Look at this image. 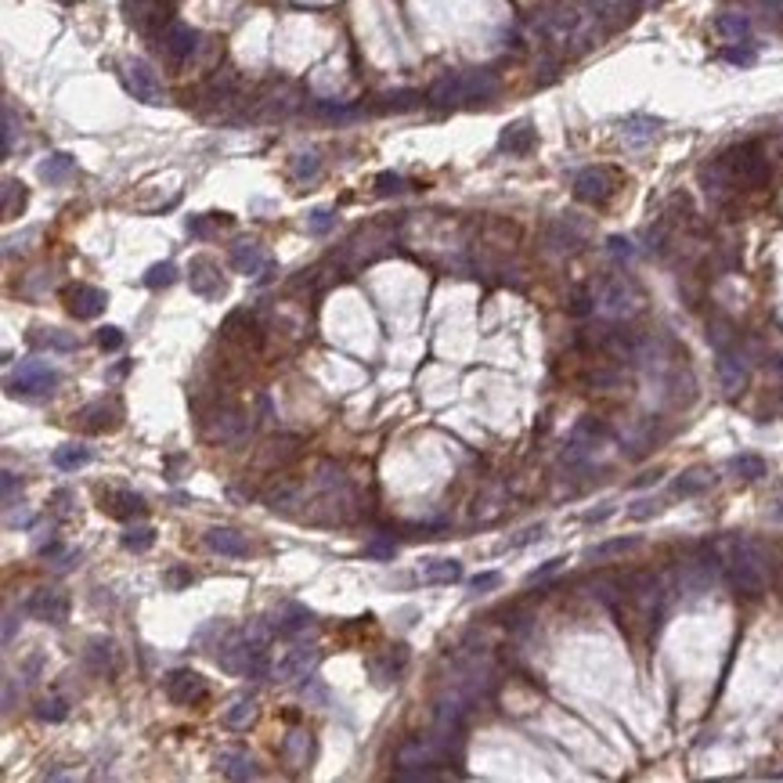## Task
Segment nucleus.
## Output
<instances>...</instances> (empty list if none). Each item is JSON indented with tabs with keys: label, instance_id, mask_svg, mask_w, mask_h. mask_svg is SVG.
<instances>
[{
	"label": "nucleus",
	"instance_id": "f257e3e1",
	"mask_svg": "<svg viewBox=\"0 0 783 783\" xmlns=\"http://www.w3.org/2000/svg\"><path fill=\"white\" fill-rule=\"evenodd\" d=\"M719 563L730 577V585L744 596H762L765 585H769V574H772V560H769V549L755 538H722L719 542Z\"/></svg>",
	"mask_w": 783,
	"mask_h": 783
},
{
	"label": "nucleus",
	"instance_id": "7c9ffc66",
	"mask_svg": "<svg viewBox=\"0 0 783 783\" xmlns=\"http://www.w3.org/2000/svg\"><path fill=\"white\" fill-rule=\"evenodd\" d=\"M661 119H654V116H628L625 123H621V134L632 141V145H642V141H650V138H658L661 134Z\"/></svg>",
	"mask_w": 783,
	"mask_h": 783
},
{
	"label": "nucleus",
	"instance_id": "5701e85b",
	"mask_svg": "<svg viewBox=\"0 0 783 783\" xmlns=\"http://www.w3.org/2000/svg\"><path fill=\"white\" fill-rule=\"evenodd\" d=\"M29 343L36 351H54V354H73L80 347V340L73 333L54 329V325H36V329H29Z\"/></svg>",
	"mask_w": 783,
	"mask_h": 783
},
{
	"label": "nucleus",
	"instance_id": "9b49d317",
	"mask_svg": "<svg viewBox=\"0 0 783 783\" xmlns=\"http://www.w3.org/2000/svg\"><path fill=\"white\" fill-rule=\"evenodd\" d=\"M123 423V408L116 401H91L73 412V426L84 433H109Z\"/></svg>",
	"mask_w": 783,
	"mask_h": 783
},
{
	"label": "nucleus",
	"instance_id": "dca6fc26",
	"mask_svg": "<svg viewBox=\"0 0 783 783\" xmlns=\"http://www.w3.org/2000/svg\"><path fill=\"white\" fill-rule=\"evenodd\" d=\"M203 433L206 440H221V444H235L242 433H246V419L238 408H214L206 419H203Z\"/></svg>",
	"mask_w": 783,
	"mask_h": 783
},
{
	"label": "nucleus",
	"instance_id": "ddd939ff",
	"mask_svg": "<svg viewBox=\"0 0 783 783\" xmlns=\"http://www.w3.org/2000/svg\"><path fill=\"white\" fill-rule=\"evenodd\" d=\"M126 87H130V94H134L138 101H145V105H163V84L152 73V65L141 61V58H134L126 65Z\"/></svg>",
	"mask_w": 783,
	"mask_h": 783
},
{
	"label": "nucleus",
	"instance_id": "e2e57ef3",
	"mask_svg": "<svg viewBox=\"0 0 783 783\" xmlns=\"http://www.w3.org/2000/svg\"><path fill=\"white\" fill-rule=\"evenodd\" d=\"M12 635H15V610L4 614V642H12Z\"/></svg>",
	"mask_w": 783,
	"mask_h": 783
},
{
	"label": "nucleus",
	"instance_id": "864d4df0",
	"mask_svg": "<svg viewBox=\"0 0 783 783\" xmlns=\"http://www.w3.org/2000/svg\"><path fill=\"white\" fill-rule=\"evenodd\" d=\"M15 149V112L4 109V156Z\"/></svg>",
	"mask_w": 783,
	"mask_h": 783
},
{
	"label": "nucleus",
	"instance_id": "4c0bfd02",
	"mask_svg": "<svg viewBox=\"0 0 783 783\" xmlns=\"http://www.w3.org/2000/svg\"><path fill=\"white\" fill-rule=\"evenodd\" d=\"M714 29H719L726 40H747V33H751V22L744 19V15H737V12H726V15H719L714 19Z\"/></svg>",
	"mask_w": 783,
	"mask_h": 783
},
{
	"label": "nucleus",
	"instance_id": "b1692460",
	"mask_svg": "<svg viewBox=\"0 0 783 783\" xmlns=\"http://www.w3.org/2000/svg\"><path fill=\"white\" fill-rule=\"evenodd\" d=\"M405 665H408V650L405 646H390L383 654V661H368V672H372V679L379 686H386V682H394L405 672Z\"/></svg>",
	"mask_w": 783,
	"mask_h": 783
},
{
	"label": "nucleus",
	"instance_id": "423d86ee",
	"mask_svg": "<svg viewBox=\"0 0 783 783\" xmlns=\"http://www.w3.org/2000/svg\"><path fill=\"white\" fill-rule=\"evenodd\" d=\"M123 12H126V22L134 26L138 33L152 36V33H159L163 26H170L174 0H126Z\"/></svg>",
	"mask_w": 783,
	"mask_h": 783
},
{
	"label": "nucleus",
	"instance_id": "bb28decb",
	"mask_svg": "<svg viewBox=\"0 0 783 783\" xmlns=\"http://www.w3.org/2000/svg\"><path fill=\"white\" fill-rule=\"evenodd\" d=\"M206 549L221 553V556H246L249 553V542L246 535H238L235 528H214L206 531Z\"/></svg>",
	"mask_w": 783,
	"mask_h": 783
},
{
	"label": "nucleus",
	"instance_id": "0e129e2a",
	"mask_svg": "<svg viewBox=\"0 0 783 783\" xmlns=\"http://www.w3.org/2000/svg\"><path fill=\"white\" fill-rule=\"evenodd\" d=\"M772 513H776V520H779V524H783V502H779V509H772Z\"/></svg>",
	"mask_w": 783,
	"mask_h": 783
},
{
	"label": "nucleus",
	"instance_id": "603ef678",
	"mask_svg": "<svg viewBox=\"0 0 783 783\" xmlns=\"http://www.w3.org/2000/svg\"><path fill=\"white\" fill-rule=\"evenodd\" d=\"M412 105H419V94H390V98H383V109H412Z\"/></svg>",
	"mask_w": 783,
	"mask_h": 783
},
{
	"label": "nucleus",
	"instance_id": "412c9836",
	"mask_svg": "<svg viewBox=\"0 0 783 783\" xmlns=\"http://www.w3.org/2000/svg\"><path fill=\"white\" fill-rule=\"evenodd\" d=\"M195 47H199V33H195L191 26H184V22H170V26L163 29V54H166V58L184 61V58H191Z\"/></svg>",
	"mask_w": 783,
	"mask_h": 783
},
{
	"label": "nucleus",
	"instance_id": "f03ea898",
	"mask_svg": "<svg viewBox=\"0 0 783 783\" xmlns=\"http://www.w3.org/2000/svg\"><path fill=\"white\" fill-rule=\"evenodd\" d=\"M498 94V77L491 69H463V73H448L440 77L426 101L440 105V109H459V105H480L491 101Z\"/></svg>",
	"mask_w": 783,
	"mask_h": 783
},
{
	"label": "nucleus",
	"instance_id": "bf43d9fd",
	"mask_svg": "<svg viewBox=\"0 0 783 783\" xmlns=\"http://www.w3.org/2000/svg\"><path fill=\"white\" fill-rule=\"evenodd\" d=\"M191 581H195V574H188V570H170V585H177V589H181V585H191Z\"/></svg>",
	"mask_w": 783,
	"mask_h": 783
},
{
	"label": "nucleus",
	"instance_id": "680f3d73",
	"mask_svg": "<svg viewBox=\"0 0 783 783\" xmlns=\"http://www.w3.org/2000/svg\"><path fill=\"white\" fill-rule=\"evenodd\" d=\"M560 563H563V560H549V563H545L542 570H535V574H531V581H538V577H545V574H553V570H560Z\"/></svg>",
	"mask_w": 783,
	"mask_h": 783
},
{
	"label": "nucleus",
	"instance_id": "2eb2a0df",
	"mask_svg": "<svg viewBox=\"0 0 783 783\" xmlns=\"http://www.w3.org/2000/svg\"><path fill=\"white\" fill-rule=\"evenodd\" d=\"M206 693H210V686H206V679H203L199 672L181 668V672H170V675H166V697H170L174 704L191 707V704L206 700Z\"/></svg>",
	"mask_w": 783,
	"mask_h": 783
},
{
	"label": "nucleus",
	"instance_id": "0eeeda50",
	"mask_svg": "<svg viewBox=\"0 0 783 783\" xmlns=\"http://www.w3.org/2000/svg\"><path fill=\"white\" fill-rule=\"evenodd\" d=\"M618 188V174L610 166H585L574 177V199L581 203H607Z\"/></svg>",
	"mask_w": 783,
	"mask_h": 783
},
{
	"label": "nucleus",
	"instance_id": "8fccbe9b",
	"mask_svg": "<svg viewBox=\"0 0 783 783\" xmlns=\"http://www.w3.org/2000/svg\"><path fill=\"white\" fill-rule=\"evenodd\" d=\"M661 509H665L661 498H639V502L628 509V516H632V520H646V516H654V513H661Z\"/></svg>",
	"mask_w": 783,
	"mask_h": 783
},
{
	"label": "nucleus",
	"instance_id": "69168bd1",
	"mask_svg": "<svg viewBox=\"0 0 783 783\" xmlns=\"http://www.w3.org/2000/svg\"><path fill=\"white\" fill-rule=\"evenodd\" d=\"M776 368H779V372H783V358H779V361H776Z\"/></svg>",
	"mask_w": 783,
	"mask_h": 783
},
{
	"label": "nucleus",
	"instance_id": "4d7b16f0",
	"mask_svg": "<svg viewBox=\"0 0 783 783\" xmlns=\"http://www.w3.org/2000/svg\"><path fill=\"white\" fill-rule=\"evenodd\" d=\"M498 581H502L498 574H477V577H473L470 585H473V593H484V589H495Z\"/></svg>",
	"mask_w": 783,
	"mask_h": 783
},
{
	"label": "nucleus",
	"instance_id": "c756f323",
	"mask_svg": "<svg viewBox=\"0 0 783 783\" xmlns=\"http://www.w3.org/2000/svg\"><path fill=\"white\" fill-rule=\"evenodd\" d=\"M36 174H40V181H47V184H61V181H69V177L77 174V159H73L69 152H51V156L36 166Z\"/></svg>",
	"mask_w": 783,
	"mask_h": 783
},
{
	"label": "nucleus",
	"instance_id": "13d9d810",
	"mask_svg": "<svg viewBox=\"0 0 783 783\" xmlns=\"http://www.w3.org/2000/svg\"><path fill=\"white\" fill-rule=\"evenodd\" d=\"M542 531H545V528L538 524V528H531V531H524V535H520V538H513L509 545H513V549H520V545H528V542H538V538H542Z\"/></svg>",
	"mask_w": 783,
	"mask_h": 783
},
{
	"label": "nucleus",
	"instance_id": "a878e982",
	"mask_svg": "<svg viewBox=\"0 0 783 783\" xmlns=\"http://www.w3.org/2000/svg\"><path fill=\"white\" fill-rule=\"evenodd\" d=\"M253 719H256V697H249V693L231 697L228 707L221 711V722H224L228 730H249Z\"/></svg>",
	"mask_w": 783,
	"mask_h": 783
},
{
	"label": "nucleus",
	"instance_id": "3c124183",
	"mask_svg": "<svg viewBox=\"0 0 783 783\" xmlns=\"http://www.w3.org/2000/svg\"><path fill=\"white\" fill-rule=\"evenodd\" d=\"M394 553H398V545L386 542V538H375V542L365 545V556H379V560H394Z\"/></svg>",
	"mask_w": 783,
	"mask_h": 783
},
{
	"label": "nucleus",
	"instance_id": "a18cd8bd",
	"mask_svg": "<svg viewBox=\"0 0 783 783\" xmlns=\"http://www.w3.org/2000/svg\"><path fill=\"white\" fill-rule=\"evenodd\" d=\"M318 166H321V163H318L314 152H300V156L293 159V177H296V181H307V177L318 174Z\"/></svg>",
	"mask_w": 783,
	"mask_h": 783
},
{
	"label": "nucleus",
	"instance_id": "c85d7f7f",
	"mask_svg": "<svg viewBox=\"0 0 783 783\" xmlns=\"http://www.w3.org/2000/svg\"><path fill=\"white\" fill-rule=\"evenodd\" d=\"M714 480H719V477H714V470H707V466H693V470H686V473L675 480L672 491H675L679 498H693V495H704L707 488H714Z\"/></svg>",
	"mask_w": 783,
	"mask_h": 783
},
{
	"label": "nucleus",
	"instance_id": "f8f14e48",
	"mask_svg": "<svg viewBox=\"0 0 783 783\" xmlns=\"http://www.w3.org/2000/svg\"><path fill=\"white\" fill-rule=\"evenodd\" d=\"M26 610L36 618V621H44V625H65L69 621V596H65L61 589H36L33 596H29V603H26Z\"/></svg>",
	"mask_w": 783,
	"mask_h": 783
},
{
	"label": "nucleus",
	"instance_id": "f704fd0d",
	"mask_svg": "<svg viewBox=\"0 0 783 783\" xmlns=\"http://www.w3.org/2000/svg\"><path fill=\"white\" fill-rule=\"evenodd\" d=\"M419 577L430 581V585H451V581L463 577V567L455 563V560H430V563L419 570Z\"/></svg>",
	"mask_w": 783,
	"mask_h": 783
},
{
	"label": "nucleus",
	"instance_id": "052dcab7",
	"mask_svg": "<svg viewBox=\"0 0 783 783\" xmlns=\"http://www.w3.org/2000/svg\"><path fill=\"white\" fill-rule=\"evenodd\" d=\"M610 253H618V256H632V246H628L625 238H610Z\"/></svg>",
	"mask_w": 783,
	"mask_h": 783
},
{
	"label": "nucleus",
	"instance_id": "2f4dec72",
	"mask_svg": "<svg viewBox=\"0 0 783 783\" xmlns=\"http://www.w3.org/2000/svg\"><path fill=\"white\" fill-rule=\"evenodd\" d=\"M300 455V440L296 437H275L264 444V451H260V463L264 466H286L289 459H296Z\"/></svg>",
	"mask_w": 783,
	"mask_h": 783
},
{
	"label": "nucleus",
	"instance_id": "72a5a7b5",
	"mask_svg": "<svg viewBox=\"0 0 783 783\" xmlns=\"http://www.w3.org/2000/svg\"><path fill=\"white\" fill-rule=\"evenodd\" d=\"M87 463H91V448H87V444H61V448L54 451V466L65 470V473H77V470H84Z\"/></svg>",
	"mask_w": 783,
	"mask_h": 783
},
{
	"label": "nucleus",
	"instance_id": "a211bd4d",
	"mask_svg": "<svg viewBox=\"0 0 783 783\" xmlns=\"http://www.w3.org/2000/svg\"><path fill=\"white\" fill-rule=\"evenodd\" d=\"M98 502H101V513H109V516H116V520H134V516H145V513H149L145 498L134 495V491H126V488L101 491Z\"/></svg>",
	"mask_w": 783,
	"mask_h": 783
},
{
	"label": "nucleus",
	"instance_id": "e433bc0d",
	"mask_svg": "<svg viewBox=\"0 0 783 783\" xmlns=\"http://www.w3.org/2000/svg\"><path fill=\"white\" fill-rule=\"evenodd\" d=\"M0 195H4V221H15V217L26 210V184L15 181V177H4V188H0Z\"/></svg>",
	"mask_w": 783,
	"mask_h": 783
},
{
	"label": "nucleus",
	"instance_id": "c03bdc74",
	"mask_svg": "<svg viewBox=\"0 0 783 783\" xmlns=\"http://www.w3.org/2000/svg\"><path fill=\"white\" fill-rule=\"evenodd\" d=\"M635 545H639V538H632V535H628V538H610V542H600L589 556H593V560H610V556H618V553H632Z\"/></svg>",
	"mask_w": 783,
	"mask_h": 783
},
{
	"label": "nucleus",
	"instance_id": "c9c22d12",
	"mask_svg": "<svg viewBox=\"0 0 783 783\" xmlns=\"http://www.w3.org/2000/svg\"><path fill=\"white\" fill-rule=\"evenodd\" d=\"M639 4H642V0H589V8H593L600 19H607V22H621V19H628Z\"/></svg>",
	"mask_w": 783,
	"mask_h": 783
},
{
	"label": "nucleus",
	"instance_id": "ea45409f",
	"mask_svg": "<svg viewBox=\"0 0 783 783\" xmlns=\"http://www.w3.org/2000/svg\"><path fill=\"white\" fill-rule=\"evenodd\" d=\"M152 545H156V528H149V524L126 528V535H123V549H130V553H149Z\"/></svg>",
	"mask_w": 783,
	"mask_h": 783
},
{
	"label": "nucleus",
	"instance_id": "4468645a",
	"mask_svg": "<svg viewBox=\"0 0 783 783\" xmlns=\"http://www.w3.org/2000/svg\"><path fill=\"white\" fill-rule=\"evenodd\" d=\"M535 26H538V33H542L545 40L563 44V40L574 36V29H577V15H574L570 8H563V4H545V8L535 15Z\"/></svg>",
	"mask_w": 783,
	"mask_h": 783
},
{
	"label": "nucleus",
	"instance_id": "37998d69",
	"mask_svg": "<svg viewBox=\"0 0 783 783\" xmlns=\"http://www.w3.org/2000/svg\"><path fill=\"white\" fill-rule=\"evenodd\" d=\"M149 289H166V286H174L177 282V268L170 264V260H163V264H152L149 271H145V278H141Z\"/></svg>",
	"mask_w": 783,
	"mask_h": 783
},
{
	"label": "nucleus",
	"instance_id": "9d476101",
	"mask_svg": "<svg viewBox=\"0 0 783 783\" xmlns=\"http://www.w3.org/2000/svg\"><path fill=\"white\" fill-rule=\"evenodd\" d=\"M188 286H191V293H199L203 300H221L228 293V282H224L221 268L214 264L210 256H195L188 264Z\"/></svg>",
	"mask_w": 783,
	"mask_h": 783
},
{
	"label": "nucleus",
	"instance_id": "79ce46f5",
	"mask_svg": "<svg viewBox=\"0 0 783 783\" xmlns=\"http://www.w3.org/2000/svg\"><path fill=\"white\" fill-rule=\"evenodd\" d=\"M36 719L40 722H65L69 719V704H65L61 697H44L36 704Z\"/></svg>",
	"mask_w": 783,
	"mask_h": 783
},
{
	"label": "nucleus",
	"instance_id": "1a4fd4ad",
	"mask_svg": "<svg viewBox=\"0 0 783 783\" xmlns=\"http://www.w3.org/2000/svg\"><path fill=\"white\" fill-rule=\"evenodd\" d=\"M105 307H109V293L98 289V286L77 282V286L65 289V311H69L77 321H94Z\"/></svg>",
	"mask_w": 783,
	"mask_h": 783
},
{
	"label": "nucleus",
	"instance_id": "cd10ccee",
	"mask_svg": "<svg viewBox=\"0 0 783 783\" xmlns=\"http://www.w3.org/2000/svg\"><path fill=\"white\" fill-rule=\"evenodd\" d=\"M217 772L228 779H256V762L246 751H221L217 755Z\"/></svg>",
	"mask_w": 783,
	"mask_h": 783
},
{
	"label": "nucleus",
	"instance_id": "de8ad7c7",
	"mask_svg": "<svg viewBox=\"0 0 783 783\" xmlns=\"http://www.w3.org/2000/svg\"><path fill=\"white\" fill-rule=\"evenodd\" d=\"M333 224H336L333 210H314V214L307 217V231H311V235H325V231H329Z\"/></svg>",
	"mask_w": 783,
	"mask_h": 783
},
{
	"label": "nucleus",
	"instance_id": "20e7f679",
	"mask_svg": "<svg viewBox=\"0 0 783 783\" xmlns=\"http://www.w3.org/2000/svg\"><path fill=\"white\" fill-rule=\"evenodd\" d=\"M318 661H321V654L314 646H303V642H296V646H289L286 654L271 665V682H282V686H289V682H300V679H311L314 675V668H318Z\"/></svg>",
	"mask_w": 783,
	"mask_h": 783
},
{
	"label": "nucleus",
	"instance_id": "5fc2aeb1",
	"mask_svg": "<svg viewBox=\"0 0 783 783\" xmlns=\"http://www.w3.org/2000/svg\"><path fill=\"white\" fill-rule=\"evenodd\" d=\"M15 491H22V480H19L12 470H4V502H8V505L15 502Z\"/></svg>",
	"mask_w": 783,
	"mask_h": 783
},
{
	"label": "nucleus",
	"instance_id": "6e6d98bb",
	"mask_svg": "<svg viewBox=\"0 0 783 783\" xmlns=\"http://www.w3.org/2000/svg\"><path fill=\"white\" fill-rule=\"evenodd\" d=\"M722 58H726V61H733V65H751V61H755V54H751V51H740V47L722 51Z\"/></svg>",
	"mask_w": 783,
	"mask_h": 783
},
{
	"label": "nucleus",
	"instance_id": "09e8293b",
	"mask_svg": "<svg viewBox=\"0 0 783 783\" xmlns=\"http://www.w3.org/2000/svg\"><path fill=\"white\" fill-rule=\"evenodd\" d=\"M375 191L379 195H398V191H405V177L401 174H379L375 177Z\"/></svg>",
	"mask_w": 783,
	"mask_h": 783
},
{
	"label": "nucleus",
	"instance_id": "aec40b11",
	"mask_svg": "<svg viewBox=\"0 0 783 783\" xmlns=\"http://www.w3.org/2000/svg\"><path fill=\"white\" fill-rule=\"evenodd\" d=\"M278 755H282V762L289 765V772H303V769H311V762H314V737L303 733V730H296V733H289V737L282 740Z\"/></svg>",
	"mask_w": 783,
	"mask_h": 783
},
{
	"label": "nucleus",
	"instance_id": "473e14b6",
	"mask_svg": "<svg viewBox=\"0 0 783 783\" xmlns=\"http://www.w3.org/2000/svg\"><path fill=\"white\" fill-rule=\"evenodd\" d=\"M84 661H87L91 672H98V675L116 672V646H112V639H94V642H87Z\"/></svg>",
	"mask_w": 783,
	"mask_h": 783
},
{
	"label": "nucleus",
	"instance_id": "393cba45",
	"mask_svg": "<svg viewBox=\"0 0 783 783\" xmlns=\"http://www.w3.org/2000/svg\"><path fill=\"white\" fill-rule=\"evenodd\" d=\"M275 628L278 632H286V635H300V632H307L311 625H314V614L303 607V603H293V600H286V603H278V610H275Z\"/></svg>",
	"mask_w": 783,
	"mask_h": 783
},
{
	"label": "nucleus",
	"instance_id": "7ed1b4c3",
	"mask_svg": "<svg viewBox=\"0 0 783 783\" xmlns=\"http://www.w3.org/2000/svg\"><path fill=\"white\" fill-rule=\"evenodd\" d=\"M593 303H596V314L610 321H625L642 311V289L628 275H603L593 289Z\"/></svg>",
	"mask_w": 783,
	"mask_h": 783
},
{
	"label": "nucleus",
	"instance_id": "58836bf2",
	"mask_svg": "<svg viewBox=\"0 0 783 783\" xmlns=\"http://www.w3.org/2000/svg\"><path fill=\"white\" fill-rule=\"evenodd\" d=\"M224 224H231L228 214H203V217H191V221H188V231H191L195 238H214L217 228H224Z\"/></svg>",
	"mask_w": 783,
	"mask_h": 783
},
{
	"label": "nucleus",
	"instance_id": "a19ab883",
	"mask_svg": "<svg viewBox=\"0 0 783 783\" xmlns=\"http://www.w3.org/2000/svg\"><path fill=\"white\" fill-rule=\"evenodd\" d=\"M730 470L740 473L744 480H762L765 477V459H758V455H737V459H730Z\"/></svg>",
	"mask_w": 783,
	"mask_h": 783
},
{
	"label": "nucleus",
	"instance_id": "4be33fe9",
	"mask_svg": "<svg viewBox=\"0 0 783 783\" xmlns=\"http://www.w3.org/2000/svg\"><path fill=\"white\" fill-rule=\"evenodd\" d=\"M719 383H722L726 394H740L744 383H747V361L733 347L719 351Z\"/></svg>",
	"mask_w": 783,
	"mask_h": 783
},
{
	"label": "nucleus",
	"instance_id": "f3484780",
	"mask_svg": "<svg viewBox=\"0 0 783 783\" xmlns=\"http://www.w3.org/2000/svg\"><path fill=\"white\" fill-rule=\"evenodd\" d=\"M260 321H256V314L253 311H231L228 314V321H224V329H221V336L228 340V343H238V347H256L260 343Z\"/></svg>",
	"mask_w": 783,
	"mask_h": 783
},
{
	"label": "nucleus",
	"instance_id": "6ab92c4d",
	"mask_svg": "<svg viewBox=\"0 0 783 783\" xmlns=\"http://www.w3.org/2000/svg\"><path fill=\"white\" fill-rule=\"evenodd\" d=\"M535 145H538V130H535L531 119L509 123V126L502 130V138H498V149H502L505 156H528Z\"/></svg>",
	"mask_w": 783,
	"mask_h": 783
},
{
	"label": "nucleus",
	"instance_id": "49530a36",
	"mask_svg": "<svg viewBox=\"0 0 783 783\" xmlns=\"http://www.w3.org/2000/svg\"><path fill=\"white\" fill-rule=\"evenodd\" d=\"M98 347L105 351V354H112V351H119L123 347V329H116V325H105V329H98Z\"/></svg>",
	"mask_w": 783,
	"mask_h": 783
},
{
	"label": "nucleus",
	"instance_id": "39448f33",
	"mask_svg": "<svg viewBox=\"0 0 783 783\" xmlns=\"http://www.w3.org/2000/svg\"><path fill=\"white\" fill-rule=\"evenodd\" d=\"M54 386H58V372L40 358L22 361L8 375V394H51Z\"/></svg>",
	"mask_w": 783,
	"mask_h": 783
},
{
	"label": "nucleus",
	"instance_id": "6e6552de",
	"mask_svg": "<svg viewBox=\"0 0 783 783\" xmlns=\"http://www.w3.org/2000/svg\"><path fill=\"white\" fill-rule=\"evenodd\" d=\"M228 260H231L235 275H246V278H268V275L275 271V260L268 256V249L260 246V242H249V238L235 242Z\"/></svg>",
	"mask_w": 783,
	"mask_h": 783
}]
</instances>
